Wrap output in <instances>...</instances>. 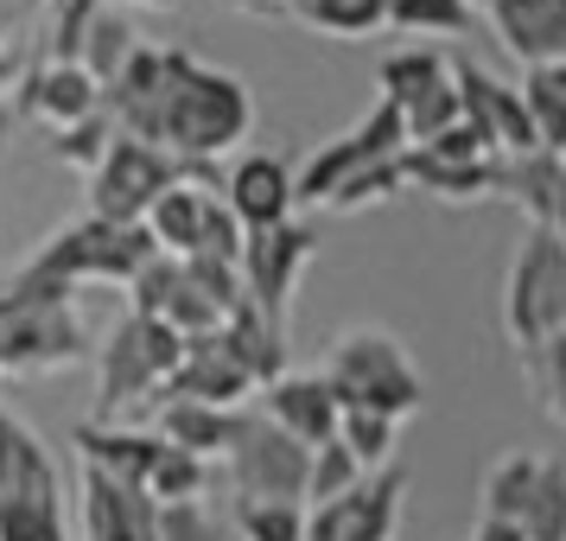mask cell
<instances>
[{"instance_id":"44","label":"cell","mask_w":566,"mask_h":541,"mask_svg":"<svg viewBox=\"0 0 566 541\" xmlns=\"http://www.w3.org/2000/svg\"><path fill=\"white\" fill-rule=\"evenodd\" d=\"M471 541H522V529H515V522H496V516H484Z\"/></svg>"},{"instance_id":"47","label":"cell","mask_w":566,"mask_h":541,"mask_svg":"<svg viewBox=\"0 0 566 541\" xmlns=\"http://www.w3.org/2000/svg\"><path fill=\"white\" fill-rule=\"evenodd\" d=\"M547 77H554V90H560V96H566V64H554V71H547Z\"/></svg>"},{"instance_id":"27","label":"cell","mask_w":566,"mask_h":541,"mask_svg":"<svg viewBox=\"0 0 566 541\" xmlns=\"http://www.w3.org/2000/svg\"><path fill=\"white\" fill-rule=\"evenodd\" d=\"M554 191H560V154H515L503 159V198L528 210V223H554Z\"/></svg>"},{"instance_id":"6","label":"cell","mask_w":566,"mask_h":541,"mask_svg":"<svg viewBox=\"0 0 566 541\" xmlns=\"http://www.w3.org/2000/svg\"><path fill=\"white\" fill-rule=\"evenodd\" d=\"M172 185H210V191H223V179H217L210 159H172V154H159V147H147V141L115 134L108 154L96 159L90 185H83V191H90V210H83V217H103V223H140Z\"/></svg>"},{"instance_id":"37","label":"cell","mask_w":566,"mask_h":541,"mask_svg":"<svg viewBox=\"0 0 566 541\" xmlns=\"http://www.w3.org/2000/svg\"><path fill=\"white\" fill-rule=\"evenodd\" d=\"M210 490V465L191 459V452H179V446H166L154 465V478H147V497L154 503H198Z\"/></svg>"},{"instance_id":"28","label":"cell","mask_w":566,"mask_h":541,"mask_svg":"<svg viewBox=\"0 0 566 541\" xmlns=\"http://www.w3.org/2000/svg\"><path fill=\"white\" fill-rule=\"evenodd\" d=\"M134 52H140V32L128 27V13H122L115 0H103V13L90 20V39H83V52H77V71H90L96 83H108Z\"/></svg>"},{"instance_id":"8","label":"cell","mask_w":566,"mask_h":541,"mask_svg":"<svg viewBox=\"0 0 566 541\" xmlns=\"http://www.w3.org/2000/svg\"><path fill=\"white\" fill-rule=\"evenodd\" d=\"M503 332H510L515 357L535 351L541 337H566V249L554 230L528 223L522 249L510 261V287H503Z\"/></svg>"},{"instance_id":"10","label":"cell","mask_w":566,"mask_h":541,"mask_svg":"<svg viewBox=\"0 0 566 541\" xmlns=\"http://www.w3.org/2000/svg\"><path fill=\"white\" fill-rule=\"evenodd\" d=\"M306 465L312 452L293 434H281L261 408L242 414V434L223 452V478L235 497H255V503H300L306 510Z\"/></svg>"},{"instance_id":"4","label":"cell","mask_w":566,"mask_h":541,"mask_svg":"<svg viewBox=\"0 0 566 541\" xmlns=\"http://www.w3.org/2000/svg\"><path fill=\"white\" fill-rule=\"evenodd\" d=\"M332 383L337 408H369L388 414V420H408L420 414V395H427V376L420 363L408 357V344L382 325H350V332L332 337V357L318 370Z\"/></svg>"},{"instance_id":"31","label":"cell","mask_w":566,"mask_h":541,"mask_svg":"<svg viewBox=\"0 0 566 541\" xmlns=\"http://www.w3.org/2000/svg\"><path fill=\"white\" fill-rule=\"evenodd\" d=\"M369 471L350 459V446L344 439H325V446H312V465H306V510L318 503H337V497H350Z\"/></svg>"},{"instance_id":"18","label":"cell","mask_w":566,"mask_h":541,"mask_svg":"<svg viewBox=\"0 0 566 541\" xmlns=\"http://www.w3.org/2000/svg\"><path fill=\"white\" fill-rule=\"evenodd\" d=\"M71 446H77L83 471H103V478L134 485V490H147L159 452H166V439L154 427H122V420H77Z\"/></svg>"},{"instance_id":"5","label":"cell","mask_w":566,"mask_h":541,"mask_svg":"<svg viewBox=\"0 0 566 541\" xmlns=\"http://www.w3.org/2000/svg\"><path fill=\"white\" fill-rule=\"evenodd\" d=\"M179 357H185V337L172 325L122 312L108 325V337L90 351V363H96V414L90 420H115V414H128V408L154 414L159 388L179 370Z\"/></svg>"},{"instance_id":"16","label":"cell","mask_w":566,"mask_h":541,"mask_svg":"<svg viewBox=\"0 0 566 541\" xmlns=\"http://www.w3.org/2000/svg\"><path fill=\"white\" fill-rule=\"evenodd\" d=\"M249 395H255V383H249V370L230 357L223 332L185 337L179 370H172L166 388H159V402H210V408H249Z\"/></svg>"},{"instance_id":"23","label":"cell","mask_w":566,"mask_h":541,"mask_svg":"<svg viewBox=\"0 0 566 541\" xmlns=\"http://www.w3.org/2000/svg\"><path fill=\"white\" fill-rule=\"evenodd\" d=\"M83 535L90 541H159V503L147 490L83 471Z\"/></svg>"},{"instance_id":"13","label":"cell","mask_w":566,"mask_h":541,"mask_svg":"<svg viewBox=\"0 0 566 541\" xmlns=\"http://www.w3.org/2000/svg\"><path fill=\"white\" fill-rule=\"evenodd\" d=\"M128 312L159 319V325H172L179 337H205V332H217V325L230 319V306H223V300L198 281V268L179 261V256H154L140 274H134L128 281Z\"/></svg>"},{"instance_id":"43","label":"cell","mask_w":566,"mask_h":541,"mask_svg":"<svg viewBox=\"0 0 566 541\" xmlns=\"http://www.w3.org/2000/svg\"><path fill=\"white\" fill-rule=\"evenodd\" d=\"M20 71H27L20 39H7V32H0V128L13 122V90H20Z\"/></svg>"},{"instance_id":"3","label":"cell","mask_w":566,"mask_h":541,"mask_svg":"<svg viewBox=\"0 0 566 541\" xmlns=\"http://www.w3.org/2000/svg\"><path fill=\"white\" fill-rule=\"evenodd\" d=\"M0 541H71L64 471L7 395H0Z\"/></svg>"},{"instance_id":"33","label":"cell","mask_w":566,"mask_h":541,"mask_svg":"<svg viewBox=\"0 0 566 541\" xmlns=\"http://www.w3.org/2000/svg\"><path fill=\"white\" fill-rule=\"evenodd\" d=\"M535 471H541L535 452H510V459L490 465V471H484V516L515 522V516H522V503H528V490H535Z\"/></svg>"},{"instance_id":"38","label":"cell","mask_w":566,"mask_h":541,"mask_svg":"<svg viewBox=\"0 0 566 541\" xmlns=\"http://www.w3.org/2000/svg\"><path fill=\"white\" fill-rule=\"evenodd\" d=\"M108 141H115V122H108V115H83L71 128H52V159L57 166H77L83 179H90L96 159L108 154Z\"/></svg>"},{"instance_id":"26","label":"cell","mask_w":566,"mask_h":541,"mask_svg":"<svg viewBox=\"0 0 566 541\" xmlns=\"http://www.w3.org/2000/svg\"><path fill=\"white\" fill-rule=\"evenodd\" d=\"M217 332H223L230 357L249 370V383H255V388H268L274 376H286V325H281V319H268V312H255L249 300H242Z\"/></svg>"},{"instance_id":"1","label":"cell","mask_w":566,"mask_h":541,"mask_svg":"<svg viewBox=\"0 0 566 541\" xmlns=\"http://www.w3.org/2000/svg\"><path fill=\"white\" fill-rule=\"evenodd\" d=\"M103 115L115 134L147 141L172 159L230 154L255 128V96L235 71H217L191 45H140V52L103 83Z\"/></svg>"},{"instance_id":"36","label":"cell","mask_w":566,"mask_h":541,"mask_svg":"<svg viewBox=\"0 0 566 541\" xmlns=\"http://www.w3.org/2000/svg\"><path fill=\"white\" fill-rule=\"evenodd\" d=\"M235 535L242 541H306V510L300 503H255V497H235Z\"/></svg>"},{"instance_id":"29","label":"cell","mask_w":566,"mask_h":541,"mask_svg":"<svg viewBox=\"0 0 566 541\" xmlns=\"http://www.w3.org/2000/svg\"><path fill=\"white\" fill-rule=\"evenodd\" d=\"M515 529H522V541H566V459H541Z\"/></svg>"},{"instance_id":"48","label":"cell","mask_w":566,"mask_h":541,"mask_svg":"<svg viewBox=\"0 0 566 541\" xmlns=\"http://www.w3.org/2000/svg\"><path fill=\"white\" fill-rule=\"evenodd\" d=\"M115 7H122V0H115ZM134 7H159V13H166V7H179V0H134Z\"/></svg>"},{"instance_id":"9","label":"cell","mask_w":566,"mask_h":541,"mask_svg":"<svg viewBox=\"0 0 566 541\" xmlns=\"http://www.w3.org/2000/svg\"><path fill=\"white\" fill-rule=\"evenodd\" d=\"M401 147H408V128H401V115H395V108L376 96L357 128H344L337 141H318V147H312V154L293 166V205L325 210L337 191H344V185L357 179V173H369V166L395 159Z\"/></svg>"},{"instance_id":"41","label":"cell","mask_w":566,"mask_h":541,"mask_svg":"<svg viewBox=\"0 0 566 541\" xmlns=\"http://www.w3.org/2000/svg\"><path fill=\"white\" fill-rule=\"evenodd\" d=\"M401 191H408V185H401V154H395V159H382V166L357 173V179L344 185V191H337V198H332L325 210H344V217H350V210L382 205V198H401Z\"/></svg>"},{"instance_id":"17","label":"cell","mask_w":566,"mask_h":541,"mask_svg":"<svg viewBox=\"0 0 566 541\" xmlns=\"http://www.w3.org/2000/svg\"><path fill=\"white\" fill-rule=\"evenodd\" d=\"M83 115H103V83L77 71V64H27L20 90H13V122H45V128H71Z\"/></svg>"},{"instance_id":"19","label":"cell","mask_w":566,"mask_h":541,"mask_svg":"<svg viewBox=\"0 0 566 541\" xmlns=\"http://www.w3.org/2000/svg\"><path fill=\"white\" fill-rule=\"evenodd\" d=\"M281 434H293L300 446H325V439H337V395L332 383L318 376V370H286V376H274V383L261 388V402H255Z\"/></svg>"},{"instance_id":"46","label":"cell","mask_w":566,"mask_h":541,"mask_svg":"<svg viewBox=\"0 0 566 541\" xmlns=\"http://www.w3.org/2000/svg\"><path fill=\"white\" fill-rule=\"evenodd\" d=\"M235 13H255V20H268V13H281V0H230Z\"/></svg>"},{"instance_id":"42","label":"cell","mask_w":566,"mask_h":541,"mask_svg":"<svg viewBox=\"0 0 566 541\" xmlns=\"http://www.w3.org/2000/svg\"><path fill=\"white\" fill-rule=\"evenodd\" d=\"M159 541H223V522L210 516V503H159Z\"/></svg>"},{"instance_id":"15","label":"cell","mask_w":566,"mask_h":541,"mask_svg":"<svg viewBox=\"0 0 566 541\" xmlns=\"http://www.w3.org/2000/svg\"><path fill=\"white\" fill-rule=\"evenodd\" d=\"M401 503H408V471L401 465H382L350 497L306 510V541H395Z\"/></svg>"},{"instance_id":"2","label":"cell","mask_w":566,"mask_h":541,"mask_svg":"<svg viewBox=\"0 0 566 541\" xmlns=\"http://www.w3.org/2000/svg\"><path fill=\"white\" fill-rule=\"evenodd\" d=\"M154 261V242L140 223H103V217H77L39 242V256L7 281V293L27 300H77V287H128L140 268Z\"/></svg>"},{"instance_id":"49","label":"cell","mask_w":566,"mask_h":541,"mask_svg":"<svg viewBox=\"0 0 566 541\" xmlns=\"http://www.w3.org/2000/svg\"><path fill=\"white\" fill-rule=\"evenodd\" d=\"M300 7H306V0H281V13H300Z\"/></svg>"},{"instance_id":"25","label":"cell","mask_w":566,"mask_h":541,"mask_svg":"<svg viewBox=\"0 0 566 541\" xmlns=\"http://www.w3.org/2000/svg\"><path fill=\"white\" fill-rule=\"evenodd\" d=\"M210 185H172L166 198H159L147 217H140V230L154 242V256H198L205 249V217H210Z\"/></svg>"},{"instance_id":"22","label":"cell","mask_w":566,"mask_h":541,"mask_svg":"<svg viewBox=\"0 0 566 541\" xmlns=\"http://www.w3.org/2000/svg\"><path fill=\"white\" fill-rule=\"evenodd\" d=\"M401 185L439 205H478V198H503V159H439L427 147H401Z\"/></svg>"},{"instance_id":"40","label":"cell","mask_w":566,"mask_h":541,"mask_svg":"<svg viewBox=\"0 0 566 541\" xmlns=\"http://www.w3.org/2000/svg\"><path fill=\"white\" fill-rule=\"evenodd\" d=\"M522 370H528V383H535L541 408L566 427V337H541L535 351H522Z\"/></svg>"},{"instance_id":"7","label":"cell","mask_w":566,"mask_h":541,"mask_svg":"<svg viewBox=\"0 0 566 541\" xmlns=\"http://www.w3.org/2000/svg\"><path fill=\"white\" fill-rule=\"evenodd\" d=\"M90 325L77 300H27L0 287V383L13 376H52L90 363Z\"/></svg>"},{"instance_id":"11","label":"cell","mask_w":566,"mask_h":541,"mask_svg":"<svg viewBox=\"0 0 566 541\" xmlns=\"http://www.w3.org/2000/svg\"><path fill=\"white\" fill-rule=\"evenodd\" d=\"M312 256H318V230H312V217H300V210H293L286 223H274V230L242 236V261H235V274H242V300L286 325L293 293H300V281H306Z\"/></svg>"},{"instance_id":"35","label":"cell","mask_w":566,"mask_h":541,"mask_svg":"<svg viewBox=\"0 0 566 541\" xmlns=\"http://www.w3.org/2000/svg\"><path fill=\"white\" fill-rule=\"evenodd\" d=\"M522 108H528V128H535L541 154H560L566 159V96L554 90L547 71H528V83H522Z\"/></svg>"},{"instance_id":"30","label":"cell","mask_w":566,"mask_h":541,"mask_svg":"<svg viewBox=\"0 0 566 541\" xmlns=\"http://www.w3.org/2000/svg\"><path fill=\"white\" fill-rule=\"evenodd\" d=\"M337 439L350 446V459L363 471H382L395 465V439H401V420H388V414H369V408H344L337 414Z\"/></svg>"},{"instance_id":"45","label":"cell","mask_w":566,"mask_h":541,"mask_svg":"<svg viewBox=\"0 0 566 541\" xmlns=\"http://www.w3.org/2000/svg\"><path fill=\"white\" fill-rule=\"evenodd\" d=\"M547 230L560 236V249H566V159H560V191H554V223Z\"/></svg>"},{"instance_id":"34","label":"cell","mask_w":566,"mask_h":541,"mask_svg":"<svg viewBox=\"0 0 566 541\" xmlns=\"http://www.w3.org/2000/svg\"><path fill=\"white\" fill-rule=\"evenodd\" d=\"M388 27L408 39H452V32H471V0H395Z\"/></svg>"},{"instance_id":"12","label":"cell","mask_w":566,"mask_h":541,"mask_svg":"<svg viewBox=\"0 0 566 541\" xmlns=\"http://www.w3.org/2000/svg\"><path fill=\"white\" fill-rule=\"evenodd\" d=\"M376 90L382 103L401 115L413 141H433L439 128L459 122V90H452V52H433V45H408V52H388L382 71H376Z\"/></svg>"},{"instance_id":"24","label":"cell","mask_w":566,"mask_h":541,"mask_svg":"<svg viewBox=\"0 0 566 541\" xmlns=\"http://www.w3.org/2000/svg\"><path fill=\"white\" fill-rule=\"evenodd\" d=\"M242 414L249 408H210V402H159L154 408V434L166 446H179L191 459H223L242 434Z\"/></svg>"},{"instance_id":"39","label":"cell","mask_w":566,"mask_h":541,"mask_svg":"<svg viewBox=\"0 0 566 541\" xmlns=\"http://www.w3.org/2000/svg\"><path fill=\"white\" fill-rule=\"evenodd\" d=\"M103 13V0H52V27H45V64H77L83 39H90V20Z\"/></svg>"},{"instance_id":"21","label":"cell","mask_w":566,"mask_h":541,"mask_svg":"<svg viewBox=\"0 0 566 541\" xmlns=\"http://www.w3.org/2000/svg\"><path fill=\"white\" fill-rule=\"evenodd\" d=\"M484 13L510 58H522L528 71L566 64V0H490Z\"/></svg>"},{"instance_id":"32","label":"cell","mask_w":566,"mask_h":541,"mask_svg":"<svg viewBox=\"0 0 566 541\" xmlns=\"http://www.w3.org/2000/svg\"><path fill=\"white\" fill-rule=\"evenodd\" d=\"M388 7L395 0H306L300 20L318 32H332V39H369V32L388 27Z\"/></svg>"},{"instance_id":"14","label":"cell","mask_w":566,"mask_h":541,"mask_svg":"<svg viewBox=\"0 0 566 541\" xmlns=\"http://www.w3.org/2000/svg\"><path fill=\"white\" fill-rule=\"evenodd\" d=\"M452 90H459V122L484 134L490 154H535V128H528V108H522V90L503 77H490L478 58L452 52Z\"/></svg>"},{"instance_id":"20","label":"cell","mask_w":566,"mask_h":541,"mask_svg":"<svg viewBox=\"0 0 566 541\" xmlns=\"http://www.w3.org/2000/svg\"><path fill=\"white\" fill-rule=\"evenodd\" d=\"M223 205H230V217L242 223V236L286 223V217L300 210V205H293V166H286L281 154L235 159V173L223 179Z\"/></svg>"}]
</instances>
